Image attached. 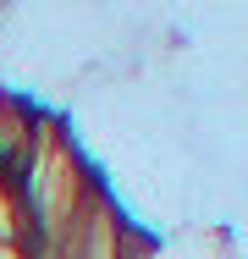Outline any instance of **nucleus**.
I'll list each match as a JSON object with an SVG mask.
<instances>
[{
    "mask_svg": "<svg viewBox=\"0 0 248 259\" xmlns=\"http://www.w3.org/2000/svg\"><path fill=\"white\" fill-rule=\"evenodd\" d=\"M0 259H28L22 248H11V243H0Z\"/></svg>",
    "mask_w": 248,
    "mask_h": 259,
    "instance_id": "obj_2",
    "label": "nucleus"
},
{
    "mask_svg": "<svg viewBox=\"0 0 248 259\" xmlns=\"http://www.w3.org/2000/svg\"><path fill=\"white\" fill-rule=\"evenodd\" d=\"M22 237H28V226H22V199H17V182H6V177H0V243L22 248Z\"/></svg>",
    "mask_w": 248,
    "mask_h": 259,
    "instance_id": "obj_1",
    "label": "nucleus"
}]
</instances>
